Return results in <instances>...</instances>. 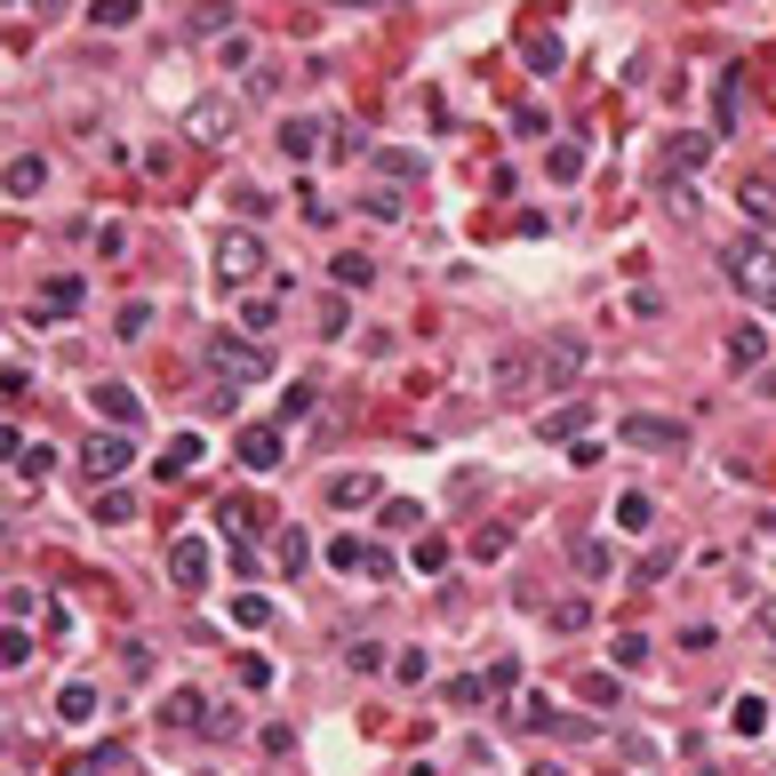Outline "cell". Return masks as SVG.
Wrapping results in <instances>:
<instances>
[{
  "instance_id": "obj_53",
  "label": "cell",
  "mask_w": 776,
  "mask_h": 776,
  "mask_svg": "<svg viewBox=\"0 0 776 776\" xmlns=\"http://www.w3.org/2000/svg\"><path fill=\"white\" fill-rule=\"evenodd\" d=\"M664 577H672V545H664V553H649V560H640V585H664Z\"/></svg>"
},
{
  "instance_id": "obj_47",
  "label": "cell",
  "mask_w": 776,
  "mask_h": 776,
  "mask_svg": "<svg viewBox=\"0 0 776 776\" xmlns=\"http://www.w3.org/2000/svg\"><path fill=\"white\" fill-rule=\"evenodd\" d=\"M417 568H424V577H441V568H449V545H441V536H424V545H417Z\"/></svg>"
},
{
  "instance_id": "obj_22",
  "label": "cell",
  "mask_w": 776,
  "mask_h": 776,
  "mask_svg": "<svg viewBox=\"0 0 776 776\" xmlns=\"http://www.w3.org/2000/svg\"><path fill=\"white\" fill-rule=\"evenodd\" d=\"M168 728H209V696H200V689H177V696H168Z\"/></svg>"
},
{
  "instance_id": "obj_14",
  "label": "cell",
  "mask_w": 776,
  "mask_h": 776,
  "mask_svg": "<svg viewBox=\"0 0 776 776\" xmlns=\"http://www.w3.org/2000/svg\"><path fill=\"white\" fill-rule=\"evenodd\" d=\"M49 464H56L49 441H24V432H9V472H17V481H41Z\"/></svg>"
},
{
  "instance_id": "obj_11",
  "label": "cell",
  "mask_w": 776,
  "mask_h": 776,
  "mask_svg": "<svg viewBox=\"0 0 776 776\" xmlns=\"http://www.w3.org/2000/svg\"><path fill=\"white\" fill-rule=\"evenodd\" d=\"M585 424H593V400H560L553 417H536V441H585Z\"/></svg>"
},
{
  "instance_id": "obj_48",
  "label": "cell",
  "mask_w": 776,
  "mask_h": 776,
  "mask_svg": "<svg viewBox=\"0 0 776 776\" xmlns=\"http://www.w3.org/2000/svg\"><path fill=\"white\" fill-rule=\"evenodd\" d=\"M417 521H424V504H409V496L385 504V528H417Z\"/></svg>"
},
{
  "instance_id": "obj_15",
  "label": "cell",
  "mask_w": 776,
  "mask_h": 776,
  "mask_svg": "<svg viewBox=\"0 0 776 776\" xmlns=\"http://www.w3.org/2000/svg\"><path fill=\"white\" fill-rule=\"evenodd\" d=\"M321 137H328V128H321V120H305V113H289V120H281V153H289V160H313V153H321Z\"/></svg>"
},
{
  "instance_id": "obj_46",
  "label": "cell",
  "mask_w": 776,
  "mask_h": 776,
  "mask_svg": "<svg viewBox=\"0 0 776 776\" xmlns=\"http://www.w3.org/2000/svg\"><path fill=\"white\" fill-rule=\"evenodd\" d=\"M377 168H385V177H409V185L424 177V160H417V153H377Z\"/></svg>"
},
{
  "instance_id": "obj_7",
  "label": "cell",
  "mask_w": 776,
  "mask_h": 776,
  "mask_svg": "<svg viewBox=\"0 0 776 776\" xmlns=\"http://www.w3.org/2000/svg\"><path fill=\"white\" fill-rule=\"evenodd\" d=\"M281 457H289V424H249L241 432V464L249 472H281Z\"/></svg>"
},
{
  "instance_id": "obj_21",
  "label": "cell",
  "mask_w": 776,
  "mask_h": 776,
  "mask_svg": "<svg viewBox=\"0 0 776 776\" xmlns=\"http://www.w3.org/2000/svg\"><path fill=\"white\" fill-rule=\"evenodd\" d=\"M736 209H745V217H753L761 232H776V185H761V177H753L745 192H736Z\"/></svg>"
},
{
  "instance_id": "obj_17",
  "label": "cell",
  "mask_w": 776,
  "mask_h": 776,
  "mask_svg": "<svg viewBox=\"0 0 776 776\" xmlns=\"http://www.w3.org/2000/svg\"><path fill=\"white\" fill-rule=\"evenodd\" d=\"M328 281H336V289H368V281H377V256L336 249V256H328Z\"/></svg>"
},
{
  "instance_id": "obj_23",
  "label": "cell",
  "mask_w": 776,
  "mask_h": 776,
  "mask_svg": "<svg viewBox=\"0 0 776 776\" xmlns=\"http://www.w3.org/2000/svg\"><path fill=\"white\" fill-rule=\"evenodd\" d=\"M617 521H625L632 536H649V528H657V504H649V489H625V496H617Z\"/></svg>"
},
{
  "instance_id": "obj_40",
  "label": "cell",
  "mask_w": 776,
  "mask_h": 776,
  "mask_svg": "<svg viewBox=\"0 0 776 776\" xmlns=\"http://www.w3.org/2000/svg\"><path fill=\"white\" fill-rule=\"evenodd\" d=\"M553 64H560V41L553 32H528V73H553Z\"/></svg>"
},
{
  "instance_id": "obj_25",
  "label": "cell",
  "mask_w": 776,
  "mask_h": 776,
  "mask_svg": "<svg viewBox=\"0 0 776 776\" xmlns=\"http://www.w3.org/2000/svg\"><path fill=\"white\" fill-rule=\"evenodd\" d=\"M88 400H96V409H105L113 424H137V392H128V385H96Z\"/></svg>"
},
{
  "instance_id": "obj_36",
  "label": "cell",
  "mask_w": 776,
  "mask_h": 776,
  "mask_svg": "<svg viewBox=\"0 0 776 776\" xmlns=\"http://www.w3.org/2000/svg\"><path fill=\"white\" fill-rule=\"evenodd\" d=\"M609 649H617V672H640V664H649V649H657V640H640V632H617Z\"/></svg>"
},
{
  "instance_id": "obj_30",
  "label": "cell",
  "mask_w": 776,
  "mask_h": 776,
  "mask_svg": "<svg viewBox=\"0 0 776 776\" xmlns=\"http://www.w3.org/2000/svg\"><path fill=\"white\" fill-rule=\"evenodd\" d=\"M217 64H224V73H249V64H256V41H249V32H224V41H217Z\"/></svg>"
},
{
  "instance_id": "obj_3",
  "label": "cell",
  "mask_w": 776,
  "mask_h": 776,
  "mask_svg": "<svg viewBox=\"0 0 776 776\" xmlns=\"http://www.w3.org/2000/svg\"><path fill=\"white\" fill-rule=\"evenodd\" d=\"M209 368L217 377H241V385H264L273 377V353H264L256 336H241V328H209Z\"/></svg>"
},
{
  "instance_id": "obj_51",
  "label": "cell",
  "mask_w": 776,
  "mask_h": 776,
  "mask_svg": "<svg viewBox=\"0 0 776 776\" xmlns=\"http://www.w3.org/2000/svg\"><path fill=\"white\" fill-rule=\"evenodd\" d=\"M232 209H241V217H264V209H273V200H264L256 185H232Z\"/></svg>"
},
{
  "instance_id": "obj_2",
  "label": "cell",
  "mask_w": 776,
  "mask_h": 776,
  "mask_svg": "<svg viewBox=\"0 0 776 776\" xmlns=\"http://www.w3.org/2000/svg\"><path fill=\"white\" fill-rule=\"evenodd\" d=\"M721 264H728L736 296H753V305H776V249H768V241H728Z\"/></svg>"
},
{
  "instance_id": "obj_39",
  "label": "cell",
  "mask_w": 776,
  "mask_h": 776,
  "mask_svg": "<svg viewBox=\"0 0 776 776\" xmlns=\"http://www.w3.org/2000/svg\"><path fill=\"white\" fill-rule=\"evenodd\" d=\"M545 168H553L560 185H568V177H585V145H553V153H545Z\"/></svg>"
},
{
  "instance_id": "obj_38",
  "label": "cell",
  "mask_w": 776,
  "mask_h": 776,
  "mask_svg": "<svg viewBox=\"0 0 776 776\" xmlns=\"http://www.w3.org/2000/svg\"><path fill=\"white\" fill-rule=\"evenodd\" d=\"M145 328H153V305H145V296H128V305H120V328H113V336H128V345H137Z\"/></svg>"
},
{
  "instance_id": "obj_50",
  "label": "cell",
  "mask_w": 776,
  "mask_h": 776,
  "mask_svg": "<svg viewBox=\"0 0 776 776\" xmlns=\"http://www.w3.org/2000/svg\"><path fill=\"white\" fill-rule=\"evenodd\" d=\"M585 617H593V600H585V593H577V600H560V609H553V625H560V632H577Z\"/></svg>"
},
{
  "instance_id": "obj_31",
  "label": "cell",
  "mask_w": 776,
  "mask_h": 776,
  "mask_svg": "<svg viewBox=\"0 0 776 776\" xmlns=\"http://www.w3.org/2000/svg\"><path fill=\"white\" fill-rule=\"evenodd\" d=\"M241 328H249V336H273V328H281V305H273V296H249V305H241Z\"/></svg>"
},
{
  "instance_id": "obj_24",
  "label": "cell",
  "mask_w": 776,
  "mask_h": 776,
  "mask_svg": "<svg viewBox=\"0 0 776 776\" xmlns=\"http://www.w3.org/2000/svg\"><path fill=\"white\" fill-rule=\"evenodd\" d=\"M441 696H449V704H472V713H481V704L496 696V672H464V681H449Z\"/></svg>"
},
{
  "instance_id": "obj_18",
  "label": "cell",
  "mask_w": 776,
  "mask_h": 776,
  "mask_svg": "<svg viewBox=\"0 0 776 776\" xmlns=\"http://www.w3.org/2000/svg\"><path fill=\"white\" fill-rule=\"evenodd\" d=\"M192 464H200V432H177V441L160 449V464H153V472H160V481H185Z\"/></svg>"
},
{
  "instance_id": "obj_12",
  "label": "cell",
  "mask_w": 776,
  "mask_h": 776,
  "mask_svg": "<svg viewBox=\"0 0 776 776\" xmlns=\"http://www.w3.org/2000/svg\"><path fill=\"white\" fill-rule=\"evenodd\" d=\"M568 560H577L585 585H609V577H617V553L600 545V536H568Z\"/></svg>"
},
{
  "instance_id": "obj_56",
  "label": "cell",
  "mask_w": 776,
  "mask_h": 776,
  "mask_svg": "<svg viewBox=\"0 0 776 776\" xmlns=\"http://www.w3.org/2000/svg\"><path fill=\"white\" fill-rule=\"evenodd\" d=\"M336 9H377V0H336Z\"/></svg>"
},
{
  "instance_id": "obj_43",
  "label": "cell",
  "mask_w": 776,
  "mask_h": 776,
  "mask_svg": "<svg viewBox=\"0 0 776 776\" xmlns=\"http://www.w3.org/2000/svg\"><path fill=\"white\" fill-rule=\"evenodd\" d=\"M313 400H321L313 385H289V392H281V424H296V417H313Z\"/></svg>"
},
{
  "instance_id": "obj_19",
  "label": "cell",
  "mask_w": 776,
  "mask_h": 776,
  "mask_svg": "<svg viewBox=\"0 0 776 776\" xmlns=\"http://www.w3.org/2000/svg\"><path fill=\"white\" fill-rule=\"evenodd\" d=\"M96 704H105V696H96L88 681H64V696H56V721H73V728H88V721H96Z\"/></svg>"
},
{
  "instance_id": "obj_27",
  "label": "cell",
  "mask_w": 776,
  "mask_h": 776,
  "mask_svg": "<svg viewBox=\"0 0 776 776\" xmlns=\"http://www.w3.org/2000/svg\"><path fill=\"white\" fill-rule=\"evenodd\" d=\"M273 560H281V577H296V568L313 560V545H305V528H281V536H273Z\"/></svg>"
},
{
  "instance_id": "obj_26",
  "label": "cell",
  "mask_w": 776,
  "mask_h": 776,
  "mask_svg": "<svg viewBox=\"0 0 776 776\" xmlns=\"http://www.w3.org/2000/svg\"><path fill=\"white\" fill-rule=\"evenodd\" d=\"M96 521H105V528H128V521H137V496H128V489L113 481L105 496H96Z\"/></svg>"
},
{
  "instance_id": "obj_1",
  "label": "cell",
  "mask_w": 776,
  "mask_h": 776,
  "mask_svg": "<svg viewBox=\"0 0 776 776\" xmlns=\"http://www.w3.org/2000/svg\"><path fill=\"white\" fill-rule=\"evenodd\" d=\"M585 360H593L585 336L577 328H553L545 345H536V392H568V385L585 377Z\"/></svg>"
},
{
  "instance_id": "obj_41",
  "label": "cell",
  "mask_w": 776,
  "mask_h": 776,
  "mask_svg": "<svg viewBox=\"0 0 776 776\" xmlns=\"http://www.w3.org/2000/svg\"><path fill=\"white\" fill-rule=\"evenodd\" d=\"M625 689H617V672H585V704H600V713H609Z\"/></svg>"
},
{
  "instance_id": "obj_20",
  "label": "cell",
  "mask_w": 776,
  "mask_h": 776,
  "mask_svg": "<svg viewBox=\"0 0 776 776\" xmlns=\"http://www.w3.org/2000/svg\"><path fill=\"white\" fill-rule=\"evenodd\" d=\"M81 305H88V281L81 273H56L49 296H41V313H81Z\"/></svg>"
},
{
  "instance_id": "obj_4",
  "label": "cell",
  "mask_w": 776,
  "mask_h": 776,
  "mask_svg": "<svg viewBox=\"0 0 776 776\" xmlns=\"http://www.w3.org/2000/svg\"><path fill=\"white\" fill-rule=\"evenodd\" d=\"M264 264H273V256H264V241H256L249 224H224V232H217V281L249 289V281L264 273Z\"/></svg>"
},
{
  "instance_id": "obj_8",
  "label": "cell",
  "mask_w": 776,
  "mask_h": 776,
  "mask_svg": "<svg viewBox=\"0 0 776 776\" xmlns=\"http://www.w3.org/2000/svg\"><path fill=\"white\" fill-rule=\"evenodd\" d=\"M168 577H177L185 593L209 585V536H177V545H168Z\"/></svg>"
},
{
  "instance_id": "obj_37",
  "label": "cell",
  "mask_w": 776,
  "mask_h": 776,
  "mask_svg": "<svg viewBox=\"0 0 776 776\" xmlns=\"http://www.w3.org/2000/svg\"><path fill=\"white\" fill-rule=\"evenodd\" d=\"M345 664H353V672H392L385 640H353V649H345Z\"/></svg>"
},
{
  "instance_id": "obj_34",
  "label": "cell",
  "mask_w": 776,
  "mask_h": 776,
  "mask_svg": "<svg viewBox=\"0 0 776 776\" xmlns=\"http://www.w3.org/2000/svg\"><path fill=\"white\" fill-rule=\"evenodd\" d=\"M392 681H400V689L432 681V657H424V649H400V657H392Z\"/></svg>"
},
{
  "instance_id": "obj_32",
  "label": "cell",
  "mask_w": 776,
  "mask_h": 776,
  "mask_svg": "<svg viewBox=\"0 0 776 776\" xmlns=\"http://www.w3.org/2000/svg\"><path fill=\"white\" fill-rule=\"evenodd\" d=\"M232 625L264 632V625H273V600H264V593H241V600H232Z\"/></svg>"
},
{
  "instance_id": "obj_44",
  "label": "cell",
  "mask_w": 776,
  "mask_h": 776,
  "mask_svg": "<svg viewBox=\"0 0 776 776\" xmlns=\"http://www.w3.org/2000/svg\"><path fill=\"white\" fill-rule=\"evenodd\" d=\"M0 664H9V672H24V664H32V640H24V625H9V640H0Z\"/></svg>"
},
{
  "instance_id": "obj_52",
  "label": "cell",
  "mask_w": 776,
  "mask_h": 776,
  "mask_svg": "<svg viewBox=\"0 0 776 776\" xmlns=\"http://www.w3.org/2000/svg\"><path fill=\"white\" fill-rule=\"evenodd\" d=\"M513 128H521V137H545L553 120H545V105H521V113H513Z\"/></svg>"
},
{
  "instance_id": "obj_6",
  "label": "cell",
  "mask_w": 776,
  "mask_h": 776,
  "mask_svg": "<svg viewBox=\"0 0 776 776\" xmlns=\"http://www.w3.org/2000/svg\"><path fill=\"white\" fill-rule=\"evenodd\" d=\"M128 464H137V441H128V432H88V449H81V472H88L96 489H113Z\"/></svg>"
},
{
  "instance_id": "obj_49",
  "label": "cell",
  "mask_w": 776,
  "mask_h": 776,
  "mask_svg": "<svg viewBox=\"0 0 776 776\" xmlns=\"http://www.w3.org/2000/svg\"><path fill=\"white\" fill-rule=\"evenodd\" d=\"M360 209H368V217H385V224H392V217H400V192H392V185H377V192H368V200H360Z\"/></svg>"
},
{
  "instance_id": "obj_35",
  "label": "cell",
  "mask_w": 776,
  "mask_h": 776,
  "mask_svg": "<svg viewBox=\"0 0 776 776\" xmlns=\"http://www.w3.org/2000/svg\"><path fill=\"white\" fill-rule=\"evenodd\" d=\"M192 137L224 145V137H232V113H224V105H200V113H192Z\"/></svg>"
},
{
  "instance_id": "obj_16",
  "label": "cell",
  "mask_w": 776,
  "mask_h": 776,
  "mask_svg": "<svg viewBox=\"0 0 776 776\" xmlns=\"http://www.w3.org/2000/svg\"><path fill=\"white\" fill-rule=\"evenodd\" d=\"M0 185H9V200H32V192L49 185V160H41V153H17V160H9V177H0Z\"/></svg>"
},
{
  "instance_id": "obj_55",
  "label": "cell",
  "mask_w": 776,
  "mask_h": 776,
  "mask_svg": "<svg viewBox=\"0 0 776 776\" xmlns=\"http://www.w3.org/2000/svg\"><path fill=\"white\" fill-rule=\"evenodd\" d=\"M528 776H568V768H560V761H536V768H528Z\"/></svg>"
},
{
  "instance_id": "obj_54",
  "label": "cell",
  "mask_w": 776,
  "mask_h": 776,
  "mask_svg": "<svg viewBox=\"0 0 776 776\" xmlns=\"http://www.w3.org/2000/svg\"><path fill=\"white\" fill-rule=\"evenodd\" d=\"M761 632H768V640H776V600H761Z\"/></svg>"
},
{
  "instance_id": "obj_29",
  "label": "cell",
  "mask_w": 776,
  "mask_h": 776,
  "mask_svg": "<svg viewBox=\"0 0 776 776\" xmlns=\"http://www.w3.org/2000/svg\"><path fill=\"white\" fill-rule=\"evenodd\" d=\"M137 9H145V0H88V24L120 32V24H137Z\"/></svg>"
},
{
  "instance_id": "obj_42",
  "label": "cell",
  "mask_w": 776,
  "mask_h": 776,
  "mask_svg": "<svg viewBox=\"0 0 776 776\" xmlns=\"http://www.w3.org/2000/svg\"><path fill=\"white\" fill-rule=\"evenodd\" d=\"M345 328H353V305H345V289H336L321 305V336H345Z\"/></svg>"
},
{
  "instance_id": "obj_5",
  "label": "cell",
  "mask_w": 776,
  "mask_h": 776,
  "mask_svg": "<svg viewBox=\"0 0 776 776\" xmlns=\"http://www.w3.org/2000/svg\"><path fill=\"white\" fill-rule=\"evenodd\" d=\"M617 432H625V449H649V457H689V417H649V409H640V417H625Z\"/></svg>"
},
{
  "instance_id": "obj_45",
  "label": "cell",
  "mask_w": 776,
  "mask_h": 776,
  "mask_svg": "<svg viewBox=\"0 0 776 776\" xmlns=\"http://www.w3.org/2000/svg\"><path fill=\"white\" fill-rule=\"evenodd\" d=\"M736 96H745V88H736V73L713 81V113H721V128H736Z\"/></svg>"
},
{
  "instance_id": "obj_28",
  "label": "cell",
  "mask_w": 776,
  "mask_h": 776,
  "mask_svg": "<svg viewBox=\"0 0 776 776\" xmlns=\"http://www.w3.org/2000/svg\"><path fill=\"white\" fill-rule=\"evenodd\" d=\"M728 728H736V736H768V696H736Z\"/></svg>"
},
{
  "instance_id": "obj_33",
  "label": "cell",
  "mask_w": 776,
  "mask_h": 776,
  "mask_svg": "<svg viewBox=\"0 0 776 776\" xmlns=\"http://www.w3.org/2000/svg\"><path fill=\"white\" fill-rule=\"evenodd\" d=\"M120 768H128V753H120V745H96V753H81V768H73V776H120Z\"/></svg>"
},
{
  "instance_id": "obj_13",
  "label": "cell",
  "mask_w": 776,
  "mask_h": 776,
  "mask_svg": "<svg viewBox=\"0 0 776 776\" xmlns=\"http://www.w3.org/2000/svg\"><path fill=\"white\" fill-rule=\"evenodd\" d=\"M328 504L336 513H360V504H385V489L368 472H328Z\"/></svg>"
},
{
  "instance_id": "obj_9",
  "label": "cell",
  "mask_w": 776,
  "mask_h": 776,
  "mask_svg": "<svg viewBox=\"0 0 776 776\" xmlns=\"http://www.w3.org/2000/svg\"><path fill=\"white\" fill-rule=\"evenodd\" d=\"M728 368H736V377H761V368H768V336H761L753 321L728 328Z\"/></svg>"
},
{
  "instance_id": "obj_10",
  "label": "cell",
  "mask_w": 776,
  "mask_h": 776,
  "mask_svg": "<svg viewBox=\"0 0 776 776\" xmlns=\"http://www.w3.org/2000/svg\"><path fill=\"white\" fill-rule=\"evenodd\" d=\"M704 160H713V137H696V128H681V137H664V177H696Z\"/></svg>"
}]
</instances>
